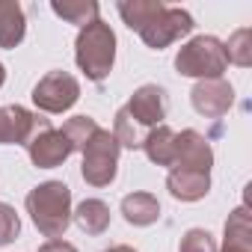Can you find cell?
Listing matches in <instances>:
<instances>
[{"label": "cell", "mask_w": 252, "mask_h": 252, "mask_svg": "<svg viewBox=\"0 0 252 252\" xmlns=\"http://www.w3.org/2000/svg\"><path fill=\"white\" fill-rule=\"evenodd\" d=\"M101 128V125L92 119V116H71L63 128H60V134L71 143V149L74 152H83V146L95 137V131Z\"/></svg>", "instance_id": "obj_22"}, {"label": "cell", "mask_w": 252, "mask_h": 252, "mask_svg": "<svg viewBox=\"0 0 252 252\" xmlns=\"http://www.w3.org/2000/svg\"><path fill=\"white\" fill-rule=\"evenodd\" d=\"M166 190L178 202H199L211 193V172H196V169H169L166 175Z\"/></svg>", "instance_id": "obj_12"}, {"label": "cell", "mask_w": 252, "mask_h": 252, "mask_svg": "<svg viewBox=\"0 0 252 252\" xmlns=\"http://www.w3.org/2000/svg\"><path fill=\"white\" fill-rule=\"evenodd\" d=\"M178 252H217V240L208 228H190L181 234Z\"/></svg>", "instance_id": "obj_23"}, {"label": "cell", "mask_w": 252, "mask_h": 252, "mask_svg": "<svg viewBox=\"0 0 252 252\" xmlns=\"http://www.w3.org/2000/svg\"><path fill=\"white\" fill-rule=\"evenodd\" d=\"M125 110L131 113L134 122H140L146 131L163 125L166 113H169V92L158 83H143L140 89H134L131 101L125 104Z\"/></svg>", "instance_id": "obj_8"}, {"label": "cell", "mask_w": 252, "mask_h": 252, "mask_svg": "<svg viewBox=\"0 0 252 252\" xmlns=\"http://www.w3.org/2000/svg\"><path fill=\"white\" fill-rule=\"evenodd\" d=\"M193 27H196V21H193V15H190L187 9H181V6H163V9L140 30V39L146 42V48L163 51V48H169L172 42L190 36Z\"/></svg>", "instance_id": "obj_6"}, {"label": "cell", "mask_w": 252, "mask_h": 252, "mask_svg": "<svg viewBox=\"0 0 252 252\" xmlns=\"http://www.w3.org/2000/svg\"><path fill=\"white\" fill-rule=\"evenodd\" d=\"M39 252H77V246L68 243V240H63V237H57V240H45L39 246Z\"/></svg>", "instance_id": "obj_25"}, {"label": "cell", "mask_w": 252, "mask_h": 252, "mask_svg": "<svg viewBox=\"0 0 252 252\" xmlns=\"http://www.w3.org/2000/svg\"><path fill=\"white\" fill-rule=\"evenodd\" d=\"M71 222L89 234V237H98L110 228V205L101 202V199H83L74 211H71Z\"/></svg>", "instance_id": "obj_14"}, {"label": "cell", "mask_w": 252, "mask_h": 252, "mask_svg": "<svg viewBox=\"0 0 252 252\" xmlns=\"http://www.w3.org/2000/svg\"><path fill=\"white\" fill-rule=\"evenodd\" d=\"M27 155H30V160H33L36 169H57V166H63V163L74 155V149H71V143L60 134V128H48V131H42V134L27 146Z\"/></svg>", "instance_id": "obj_11"}, {"label": "cell", "mask_w": 252, "mask_h": 252, "mask_svg": "<svg viewBox=\"0 0 252 252\" xmlns=\"http://www.w3.org/2000/svg\"><path fill=\"white\" fill-rule=\"evenodd\" d=\"M24 208L33 220V225L48 237L57 240L68 231L71 225V190L63 181H42L39 187H33L24 199Z\"/></svg>", "instance_id": "obj_1"}, {"label": "cell", "mask_w": 252, "mask_h": 252, "mask_svg": "<svg viewBox=\"0 0 252 252\" xmlns=\"http://www.w3.org/2000/svg\"><path fill=\"white\" fill-rule=\"evenodd\" d=\"M222 51H225V60L237 68H249L252 65V30L249 27H240L228 36V42H222Z\"/></svg>", "instance_id": "obj_21"}, {"label": "cell", "mask_w": 252, "mask_h": 252, "mask_svg": "<svg viewBox=\"0 0 252 252\" xmlns=\"http://www.w3.org/2000/svg\"><path fill=\"white\" fill-rule=\"evenodd\" d=\"M146 128L140 122H134L131 119V113L125 110V107H119L116 110V119H113V137H116V143H119V149H143V140H146Z\"/></svg>", "instance_id": "obj_20"}, {"label": "cell", "mask_w": 252, "mask_h": 252, "mask_svg": "<svg viewBox=\"0 0 252 252\" xmlns=\"http://www.w3.org/2000/svg\"><path fill=\"white\" fill-rule=\"evenodd\" d=\"M33 104L42 113H65L77 104L80 98V83L68 71H48L36 86H33Z\"/></svg>", "instance_id": "obj_7"}, {"label": "cell", "mask_w": 252, "mask_h": 252, "mask_svg": "<svg viewBox=\"0 0 252 252\" xmlns=\"http://www.w3.org/2000/svg\"><path fill=\"white\" fill-rule=\"evenodd\" d=\"M104 252H137V249L128 246V243H116V246H110V249H104Z\"/></svg>", "instance_id": "obj_26"}, {"label": "cell", "mask_w": 252, "mask_h": 252, "mask_svg": "<svg viewBox=\"0 0 252 252\" xmlns=\"http://www.w3.org/2000/svg\"><path fill=\"white\" fill-rule=\"evenodd\" d=\"M27 33V18L18 0H0V48H18Z\"/></svg>", "instance_id": "obj_15"}, {"label": "cell", "mask_w": 252, "mask_h": 252, "mask_svg": "<svg viewBox=\"0 0 252 252\" xmlns=\"http://www.w3.org/2000/svg\"><path fill=\"white\" fill-rule=\"evenodd\" d=\"M21 234V217L15 214L12 205L0 202V246H9Z\"/></svg>", "instance_id": "obj_24"}, {"label": "cell", "mask_w": 252, "mask_h": 252, "mask_svg": "<svg viewBox=\"0 0 252 252\" xmlns=\"http://www.w3.org/2000/svg\"><path fill=\"white\" fill-rule=\"evenodd\" d=\"M74 63L86 74V80H92V83H101V80L110 77L113 63H116V33L104 18L77 30Z\"/></svg>", "instance_id": "obj_2"}, {"label": "cell", "mask_w": 252, "mask_h": 252, "mask_svg": "<svg viewBox=\"0 0 252 252\" xmlns=\"http://www.w3.org/2000/svg\"><path fill=\"white\" fill-rule=\"evenodd\" d=\"M163 6H166V3H160V0H119V3H116L122 21L128 24L131 30H137V33H140Z\"/></svg>", "instance_id": "obj_19"}, {"label": "cell", "mask_w": 252, "mask_h": 252, "mask_svg": "<svg viewBox=\"0 0 252 252\" xmlns=\"http://www.w3.org/2000/svg\"><path fill=\"white\" fill-rule=\"evenodd\" d=\"M51 12L57 15V18H63L65 24H74V27H86V24H92V21H98L101 18V6L95 3V0H63V3H51Z\"/></svg>", "instance_id": "obj_18"}, {"label": "cell", "mask_w": 252, "mask_h": 252, "mask_svg": "<svg viewBox=\"0 0 252 252\" xmlns=\"http://www.w3.org/2000/svg\"><path fill=\"white\" fill-rule=\"evenodd\" d=\"M119 211H122L125 222L134 225V228H149V225H155L160 220V202H158V196L143 193V190L128 193V196L122 199Z\"/></svg>", "instance_id": "obj_13"}, {"label": "cell", "mask_w": 252, "mask_h": 252, "mask_svg": "<svg viewBox=\"0 0 252 252\" xmlns=\"http://www.w3.org/2000/svg\"><path fill=\"white\" fill-rule=\"evenodd\" d=\"M3 83H6V65L0 63V86H3Z\"/></svg>", "instance_id": "obj_27"}, {"label": "cell", "mask_w": 252, "mask_h": 252, "mask_svg": "<svg viewBox=\"0 0 252 252\" xmlns=\"http://www.w3.org/2000/svg\"><path fill=\"white\" fill-rule=\"evenodd\" d=\"M48 128H54L51 119H45L21 104L0 107V146H24L27 149Z\"/></svg>", "instance_id": "obj_5"}, {"label": "cell", "mask_w": 252, "mask_h": 252, "mask_svg": "<svg viewBox=\"0 0 252 252\" xmlns=\"http://www.w3.org/2000/svg\"><path fill=\"white\" fill-rule=\"evenodd\" d=\"M217 252H240V249H225V246H222V249H217Z\"/></svg>", "instance_id": "obj_28"}, {"label": "cell", "mask_w": 252, "mask_h": 252, "mask_svg": "<svg viewBox=\"0 0 252 252\" xmlns=\"http://www.w3.org/2000/svg\"><path fill=\"white\" fill-rule=\"evenodd\" d=\"M214 166V149L211 143L187 128L181 134H175V158H172V169H196V172H211Z\"/></svg>", "instance_id": "obj_10"}, {"label": "cell", "mask_w": 252, "mask_h": 252, "mask_svg": "<svg viewBox=\"0 0 252 252\" xmlns=\"http://www.w3.org/2000/svg\"><path fill=\"white\" fill-rule=\"evenodd\" d=\"M119 143L113 131L98 128L95 137L83 146V160H80V175L89 187H110L119 172Z\"/></svg>", "instance_id": "obj_4"}, {"label": "cell", "mask_w": 252, "mask_h": 252, "mask_svg": "<svg viewBox=\"0 0 252 252\" xmlns=\"http://www.w3.org/2000/svg\"><path fill=\"white\" fill-rule=\"evenodd\" d=\"M143 152L146 158L155 163V166H169L172 169V158H175V131L169 128V125H158V128H152L143 140Z\"/></svg>", "instance_id": "obj_16"}, {"label": "cell", "mask_w": 252, "mask_h": 252, "mask_svg": "<svg viewBox=\"0 0 252 252\" xmlns=\"http://www.w3.org/2000/svg\"><path fill=\"white\" fill-rule=\"evenodd\" d=\"M222 246L225 249H240V252H252V220H249V208L240 205L228 214L225 228H222Z\"/></svg>", "instance_id": "obj_17"}, {"label": "cell", "mask_w": 252, "mask_h": 252, "mask_svg": "<svg viewBox=\"0 0 252 252\" xmlns=\"http://www.w3.org/2000/svg\"><path fill=\"white\" fill-rule=\"evenodd\" d=\"M175 71L181 77L196 80H220L228 71V60L222 51V42L217 36H196L175 54Z\"/></svg>", "instance_id": "obj_3"}, {"label": "cell", "mask_w": 252, "mask_h": 252, "mask_svg": "<svg viewBox=\"0 0 252 252\" xmlns=\"http://www.w3.org/2000/svg\"><path fill=\"white\" fill-rule=\"evenodd\" d=\"M190 104H193V110L199 116L220 119V116H225L231 110L234 89H231V83L225 77H220V80H199L193 86V92H190Z\"/></svg>", "instance_id": "obj_9"}]
</instances>
